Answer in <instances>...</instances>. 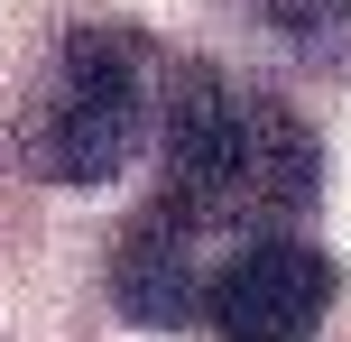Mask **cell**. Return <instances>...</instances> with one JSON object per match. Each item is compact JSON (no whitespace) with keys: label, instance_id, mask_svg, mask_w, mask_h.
Returning <instances> with one entry per match:
<instances>
[{"label":"cell","instance_id":"6da1fadb","mask_svg":"<svg viewBox=\"0 0 351 342\" xmlns=\"http://www.w3.org/2000/svg\"><path fill=\"white\" fill-rule=\"evenodd\" d=\"M158 148H167L158 195L130 213L121 250H111V287H121V315H139V324H194L204 278L241 241L296 232L315 213L324 158L287 102L231 84V74H176Z\"/></svg>","mask_w":351,"mask_h":342},{"label":"cell","instance_id":"7a4b0ae2","mask_svg":"<svg viewBox=\"0 0 351 342\" xmlns=\"http://www.w3.org/2000/svg\"><path fill=\"white\" fill-rule=\"evenodd\" d=\"M148 74H158V56L130 28H74L19 111V167L47 185H111L139 158L148 111H158Z\"/></svg>","mask_w":351,"mask_h":342},{"label":"cell","instance_id":"3957f363","mask_svg":"<svg viewBox=\"0 0 351 342\" xmlns=\"http://www.w3.org/2000/svg\"><path fill=\"white\" fill-rule=\"evenodd\" d=\"M333 306V259L296 232H259L204 278L213 342H315Z\"/></svg>","mask_w":351,"mask_h":342},{"label":"cell","instance_id":"277c9868","mask_svg":"<svg viewBox=\"0 0 351 342\" xmlns=\"http://www.w3.org/2000/svg\"><path fill=\"white\" fill-rule=\"evenodd\" d=\"M342 10H351V0H259V19H268V28H287V37H324Z\"/></svg>","mask_w":351,"mask_h":342}]
</instances>
